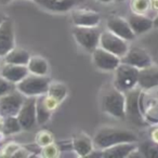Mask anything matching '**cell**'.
<instances>
[{"label":"cell","instance_id":"cell-1","mask_svg":"<svg viewBox=\"0 0 158 158\" xmlns=\"http://www.w3.org/2000/svg\"><path fill=\"white\" fill-rule=\"evenodd\" d=\"M138 142V136L132 131L116 127H102L95 133L93 143L100 149L107 148L119 143Z\"/></svg>","mask_w":158,"mask_h":158},{"label":"cell","instance_id":"cell-2","mask_svg":"<svg viewBox=\"0 0 158 158\" xmlns=\"http://www.w3.org/2000/svg\"><path fill=\"white\" fill-rule=\"evenodd\" d=\"M102 110L118 119L126 118V95L114 86L105 88L101 95Z\"/></svg>","mask_w":158,"mask_h":158},{"label":"cell","instance_id":"cell-3","mask_svg":"<svg viewBox=\"0 0 158 158\" xmlns=\"http://www.w3.org/2000/svg\"><path fill=\"white\" fill-rule=\"evenodd\" d=\"M51 79L48 76L28 74L16 84V90L25 97H39L48 92Z\"/></svg>","mask_w":158,"mask_h":158},{"label":"cell","instance_id":"cell-4","mask_svg":"<svg viewBox=\"0 0 158 158\" xmlns=\"http://www.w3.org/2000/svg\"><path fill=\"white\" fill-rule=\"evenodd\" d=\"M114 72L115 76L113 85L119 91L125 93L138 87L139 73H140L139 68L121 62Z\"/></svg>","mask_w":158,"mask_h":158},{"label":"cell","instance_id":"cell-5","mask_svg":"<svg viewBox=\"0 0 158 158\" xmlns=\"http://www.w3.org/2000/svg\"><path fill=\"white\" fill-rule=\"evenodd\" d=\"M73 36L76 42L88 52L92 53L100 44L101 33L98 27H81L74 26Z\"/></svg>","mask_w":158,"mask_h":158},{"label":"cell","instance_id":"cell-6","mask_svg":"<svg viewBox=\"0 0 158 158\" xmlns=\"http://www.w3.org/2000/svg\"><path fill=\"white\" fill-rule=\"evenodd\" d=\"M140 87L131 89L125 92L126 95V118L136 126L144 125L142 112L140 110V98H141Z\"/></svg>","mask_w":158,"mask_h":158},{"label":"cell","instance_id":"cell-7","mask_svg":"<svg viewBox=\"0 0 158 158\" xmlns=\"http://www.w3.org/2000/svg\"><path fill=\"white\" fill-rule=\"evenodd\" d=\"M100 47H102L105 50L114 53L115 55L119 56L121 59L125 56L127 51L129 50L127 40L123 39L121 37L117 36L116 34L112 33L110 31H105L101 33L100 36Z\"/></svg>","mask_w":158,"mask_h":158},{"label":"cell","instance_id":"cell-8","mask_svg":"<svg viewBox=\"0 0 158 158\" xmlns=\"http://www.w3.org/2000/svg\"><path fill=\"white\" fill-rule=\"evenodd\" d=\"M24 97L18 90L0 97V115L3 117L16 116L25 101Z\"/></svg>","mask_w":158,"mask_h":158},{"label":"cell","instance_id":"cell-9","mask_svg":"<svg viewBox=\"0 0 158 158\" xmlns=\"http://www.w3.org/2000/svg\"><path fill=\"white\" fill-rule=\"evenodd\" d=\"M92 61L99 69L104 72H114L121 63L120 57L100 46L92 52Z\"/></svg>","mask_w":158,"mask_h":158},{"label":"cell","instance_id":"cell-10","mask_svg":"<svg viewBox=\"0 0 158 158\" xmlns=\"http://www.w3.org/2000/svg\"><path fill=\"white\" fill-rule=\"evenodd\" d=\"M36 98L37 97H28L27 99H25L20 112L16 115L22 126V129L24 130H31L37 123Z\"/></svg>","mask_w":158,"mask_h":158},{"label":"cell","instance_id":"cell-11","mask_svg":"<svg viewBox=\"0 0 158 158\" xmlns=\"http://www.w3.org/2000/svg\"><path fill=\"white\" fill-rule=\"evenodd\" d=\"M121 62L134 66L139 69H142V68L147 67V66L153 64L152 56L149 55V53L145 49L140 48V47L129 48L125 56L121 57Z\"/></svg>","mask_w":158,"mask_h":158},{"label":"cell","instance_id":"cell-12","mask_svg":"<svg viewBox=\"0 0 158 158\" xmlns=\"http://www.w3.org/2000/svg\"><path fill=\"white\" fill-rule=\"evenodd\" d=\"M100 21H101L100 14L93 10L77 8L72 11V22L74 26L98 27Z\"/></svg>","mask_w":158,"mask_h":158},{"label":"cell","instance_id":"cell-13","mask_svg":"<svg viewBox=\"0 0 158 158\" xmlns=\"http://www.w3.org/2000/svg\"><path fill=\"white\" fill-rule=\"evenodd\" d=\"M15 47L13 22L10 19L6 20L0 25V56H5L8 52Z\"/></svg>","mask_w":158,"mask_h":158},{"label":"cell","instance_id":"cell-14","mask_svg":"<svg viewBox=\"0 0 158 158\" xmlns=\"http://www.w3.org/2000/svg\"><path fill=\"white\" fill-rule=\"evenodd\" d=\"M106 25H107L108 31L116 34L117 36L127 40V41H130V40L134 39V37H135V34L132 31L128 20H126L123 18H120V16H110V18H108Z\"/></svg>","mask_w":158,"mask_h":158},{"label":"cell","instance_id":"cell-15","mask_svg":"<svg viewBox=\"0 0 158 158\" xmlns=\"http://www.w3.org/2000/svg\"><path fill=\"white\" fill-rule=\"evenodd\" d=\"M72 146L74 152L79 157H88L93 152V140L85 132H78L72 139Z\"/></svg>","mask_w":158,"mask_h":158},{"label":"cell","instance_id":"cell-16","mask_svg":"<svg viewBox=\"0 0 158 158\" xmlns=\"http://www.w3.org/2000/svg\"><path fill=\"white\" fill-rule=\"evenodd\" d=\"M138 86L142 90H149L158 87V66L152 65L140 69Z\"/></svg>","mask_w":158,"mask_h":158},{"label":"cell","instance_id":"cell-17","mask_svg":"<svg viewBox=\"0 0 158 158\" xmlns=\"http://www.w3.org/2000/svg\"><path fill=\"white\" fill-rule=\"evenodd\" d=\"M28 74L29 72L27 65H18V64L10 63H6L0 70V75L14 85L20 82Z\"/></svg>","mask_w":158,"mask_h":158},{"label":"cell","instance_id":"cell-18","mask_svg":"<svg viewBox=\"0 0 158 158\" xmlns=\"http://www.w3.org/2000/svg\"><path fill=\"white\" fill-rule=\"evenodd\" d=\"M138 147V142L130 143H119L113 145L107 148L101 149L102 157L105 158H126L129 157L130 154Z\"/></svg>","mask_w":158,"mask_h":158},{"label":"cell","instance_id":"cell-19","mask_svg":"<svg viewBox=\"0 0 158 158\" xmlns=\"http://www.w3.org/2000/svg\"><path fill=\"white\" fill-rule=\"evenodd\" d=\"M42 8L52 12H66L75 6L81 3L84 0H35Z\"/></svg>","mask_w":158,"mask_h":158},{"label":"cell","instance_id":"cell-20","mask_svg":"<svg viewBox=\"0 0 158 158\" xmlns=\"http://www.w3.org/2000/svg\"><path fill=\"white\" fill-rule=\"evenodd\" d=\"M128 22H129L130 26L135 35L144 34L154 27L153 20L145 14L131 13L128 18Z\"/></svg>","mask_w":158,"mask_h":158},{"label":"cell","instance_id":"cell-21","mask_svg":"<svg viewBox=\"0 0 158 158\" xmlns=\"http://www.w3.org/2000/svg\"><path fill=\"white\" fill-rule=\"evenodd\" d=\"M27 68H28L29 74L47 76L49 73V63L46 57L35 55V56H31L28 63H27Z\"/></svg>","mask_w":158,"mask_h":158},{"label":"cell","instance_id":"cell-22","mask_svg":"<svg viewBox=\"0 0 158 158\" xmlns=\"http://www.w3.org/2000/svg\"><path fill=\"white\" fill-rule=\"evenodd\" d=\"M29 59H31V54L28 51L18 47H14L10 52H8L3 56L6 63L18 64V65H27Z\"/></svg>","mask_w":158,"mask_h":158},{"label":"cell","instance_id":"cell-23","mask_svg":"<svg viewBox=\"0 0 158 158\" xmlns=\"http://www.w3.org/2000/svg\"><path fill=\"white\" fill-rule=\"evenodd\" d=\"M36 113H37V123L44 125L50 120L53 110L49 108L44 101V94L36 98Z\"/></svg>","mask_w":158,"mask_h":158},{"label":"cell","instance_id":"cell-24","mask_svg":"<svg viewBox=\"0 0 158 158\" xmlns=\"http://www.w3.org/2000/svg\"><path fill=\"white\" fill-rule=\"evenodd\" d=\"M67 87L63 84V82H59V81H51L49 85V89L47 94L52 97L53 99H55L60 104L66 99L67 97Z\"/></svg>","mask_w":158,"mask_h":158},{"label":"cell","instance_id":"cell-25","mask_svg":"<svg viewBox=\"0 0 158 158\" xmlns=\"http://www.w3.org/2000/svg\"><path fill=\"white\" fill-rule=\"evenodd\" d=\"M138 149L140 151L142 157L158 158V144L152 140L144 141L138 144Z\"/></svg>","mask_w":158,"mask_h":158},{"label":"cell","instance_id":"cell-26","mask_svg":"<svg viewBox=\"0 0 158 158\" xmlns=\"http://www.w3.org/2000/svg\"><path fill=\"white\" fill-rule=\"evenodd\" d=\"M2 130L6 134L16 133V132H20L22 130V126H21L16 116H8L3 120Z\"/></svg>","mask_w":158,"mask_h":158},{"label":"cell","instance_id":"cell-27","mask_svg":"<svg viewBox=\"0 0 158 158\" xmlns=\"http://www.w3.org/2000/svg\"><path fill=\"white\" fill-rule=\"evenodd\" d=\"M130 9L132 13L146 14L151 9V0H130Z\"/></svg>","mask_w":158,"mask_h":158},{"label":"cell","instance_id":"cell-28","mask_svg":"<svg viewBox=\"0 0 158 158\" xmlns=\"http://www.w3.org/2000/svg\"><path fill=\"white\" fill-rule=\"evenodd\" d=\"M51 143H54V138H53V134L51 132L47 131V130H41L38 132L36 135V144L44 147L51 144Z\"/></svg>","mask_w":158,"mask_h":158},{"label":"cell","instance_id":"cell-29","mask_svg":"<svg viewBox=\"0 0 158 158\" xmlns=\"http://www.w3.org/2000/svg\"><path fill=\"white\" fill-rule=\"evenodd\" d=\"M41 154L44 157H47V158L57 157V156L60 155V147L57 146L56 144H54V143H51V144L42 147Z\"/></svg>","mask_w":158,"mask_h":158},{"label":"cell","instance_id":"cell-30","mask_svg":"<svg viewBox=\"0 0 158 158\" xmlns=\"http://www.w3.org/2000/svg\"><path fill=\"white\" fill-rule=\"evenodd\" d=\"M10 91H12V82L0 75V97L7 94Z\"/></svg>","mask_w":158,"mask_h":158},{"label":"cell","instance_id":"cell-31","mask_svg":"<svg viewBox=\"0 0 158 158\" xmlns=\"http://www.w3.org/2000/svg\"><path fill=\"white\" fill-rule=\"evenodd\" d=\"M20 148L18 144H8L7 146L5 147V149L2 151V154L5 157H8V156H14V154L16 153V151Z\"/></svg>","mask_w":158,"mask_h":158},{"label":"cell","instance_id":"cell-32","mask_svg":"<svg viewBox=\"0 0 158 158\" xmlns=\"http://www.w3.org/2000/svg\"><path fill=\"white\" fill-rule=\"evenodd\" d=\"M149 138H151L152 141H154V142L158 144V126L152 128L151 132H149Z\"/></svg>","mask_w":158,"mask_h":158},{"label":"cell","instance_id":"cell-33","mask_svg":"<svg viewBox=\"0 0 158 158\" xmlns=\"http://www.w3.org/2000/svg\"><path fill=\"white\" fill-rule=\"evenodd\" d=\"M151 9L158 12V0H151Z\"/></svg>","mask_w":158,"mask_h":158},{"label":"cell","instance_id":"cell-34","mask_svg":"<svg viewBox=\"0 0 158 158\" xmlns=\"http://www.w3.org/2000/svg\"><path fill=\"white\" fill-rule=\"evenodd\" d=\"M153 23H154V27H157L158 28V13H157V15L155 16V19L153 20Z\"/></svg>","mask_w":158,"mask_h":158},{"label":"cell","instance_id":"cell-35","mask_svg":"<svg viewBox=\"0 0 158 158\" xmlns=\"http://www.w3.org/2000/svg\"><path fill=\"white\" fill-rule=\"evenodd\" d=\"M5 20H6V16L3 15V14L1 13V12H0V25H1V23H2Z\"/></svg>","mask_w":158,"mask_h":158},{"label":"cell","instance_id":"cell-36","mask_svg":"<svg viewBox=\"0 0 158 158\" xmlns=\"http://www.w3.org/2000/svg\"><path fill=\"white\" fill-rule=\"evenodd\" d=\"M97 1H99V2H102V3H110V2H112L113 0H97Z\"/></svg>","mask_w":158,"mask_h":158},{"label":"cell","instance_id":"cell-37","mask_svg":"<svg viewBox=\"0 0 158 158\" xmlns=\"http://www.w3.org/2000/svg\"><path fill=\"white\" fill-rule=\"evenodd\" d=\"M11 0H0V2L1 3H9Z\"/></svg>","mask_w":158,"mask_h":158},{"label":"cell","instance_id":"cell-38","mask_svg":"<svg viewBox=\"0 0 158 158\" xmlns=\"http://www.w3.org/2000/svg\"><path fill=\"white\" fill-rule=\"evenodd\" d=\"M116 1H118V2H120V1H125V0H116Z\"/></svg>","mask_w":158,"mask_h":158},{"label":"cell","instance_id":"cell-39","mask_svg":"<svg viewBox=\"0 0 158 158\" xmlns=\"http://www.w3.org/2000/svg\"><path fill=\"white\" fill-rule=\"evenodd\" d=\"M1 57H2V56H0V63H1Z\"/></svg>","mask_w":158,"mask_h":158},{"label":"cell","instance_id":"cell-40","mask_svg":"<svg viewBox=\"0 0 158 158\" xmlns=\"http://www.w3.org/2000/svg\"><path fill=\"white\" fill-rule=\"evenodd\" d=\"M0 154H1V153H0Z\"/></svg>","mask_w":158,"mask_h":158}]
</instances>
